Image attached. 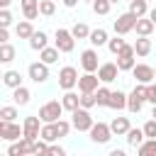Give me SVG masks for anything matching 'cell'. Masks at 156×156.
Instances as JSON below:
<instances>
[{"label":"cell","instance_id":"cell-53","mask_svg":"<svg viewBox=\"0 0 156 156\" xmlns=\"http://www.w3.org/2000/svg\"><path fill=\"white\" fill-rule=\"evenodd\" d=\"M115 2H119V0H110V5H115Z\"/></svg>","mask_w":156,"mask_h":156},{"label":"cell","instance_id":"cell-31","mask_svg":"<svg viewBox=\"0 0 156 156\" xmlns=\"http://www.w3.org/2000/svg\"><path fill=\"white\" fill-rule=\"evenodd\" d=\"M39 139H41V141H46V144H54V141L58 139V136H56V132H54V124H41Z\"/></svg>","mask_w":156,"mask_h":156},{"label":"cell","instance_id":"cell-55","mask_svg":"<svg viewBox=\"0 0 156 156\" xmlns=\"http://www.w3.org/2000/svg\"><path fill=\"white\" fill-rule=\"evenodd\" d=\"M0 83H2V73H0Z\"/></svg>","mask_w":156,"mask_h":156},{"label":"cell","instance_id":"cell-19","mask_svg":"<svg viewBox=\"0 0 156 156\" xmlns=\"http://www.w3.org/2000/svg\"><path fill=\"white\" fill-rule=\"evenodd\" d=\"M88 41H90L93 46H105V44L110 41V37H107V32H105L102 27H98V29H90V37H88Z\"/></svg>","mask_w":156,"mask_h":156},{"label":"cell","instance_id":"cell-45","mask_svg":"<svg viewBox=\"0 0 156 156\" xmlns=\"http://www.w3.org/2000/svg\"><path fill=\"white\" fill-rule=\"evenodd\" d=\"M146 100H149L151 105H156V83L146 85Z\"/></svg>","mask_w":156,"mask_h":156},{"label":"cell","instance_id":"cell-6","mask_svg":"<svg viewBox=\"0 0 156 156\" xmlns=\"http://www.w3.org/2000/svg\"><path fill=\"white\" fill-rule=\"evenodd\" d=\"M134 46L132 44H124V49L117 54V68L119 71H132L134 66H136V61H134Z\"/></svg>","mask_w":156,"mask_h":156},{"label":"cell","instance_id":"cell-15","mask_svg":"<svg viewBox=\"0 0 156 156\" xmlns=\"http://www.w3.org/2000/svg\"><path fill=\"white\" fill-rule=\"evenodd\" d=\"M110 129H112V134H117V136L127 134V132L132 129V124H129V117H115V119L110 122Z\"/></svg>","mask_w":156,"mask_h":156},{"label":"cell","instance_id":"cell-39","mask_svg":"<svg viewBox=\"0 0 156 156\" xmlns=\"http://www.w3.org/2000/svg\"><path fill=\"white\" fill-rule=\"evenodd\" d=\"M80 107H83V110L95 107V93H83V95H80Z\"/></svg>","mask_w":156,"mask_h":156},{"label":"cell","instance_id":"cell-48","mask_svg":"<svg viewBox=\"0 0 156 156\" xmlns=\"http://www.w3.org/2000/svg\"><path fill=\"white\" fill-rule=\"evenodd\" d=\"M146 17H149V20H151V22H154V27H156V7H151V10H149V15H146Z\"/></svg>","mask_w":156,"mask_h":156},{"label":"cell","instance_id":"cell-7","mask_svg":"<svg viewBox=\"0 0 156 156\" xmlns=\"http://www.w3.org/2000/svg\"><path fill=\"white\" fill-rule=\"evenodd\" d=\"M134 24H136V17L132 15V12H122L117 20H115V34L117 37H122V34H127V32H132L134 29Z\"/></svg>","mask_w":156,"mask_h":156},{"label":"cell","instance_id":"cell-27","mask_svg":"<svg viewBox=\"0 0 156 156\" xmlns=\"http://www.w3.org/2000/svg\"><path fill=\"white\" fill-rule=\"evenodd\" d=\"M29 98H32V93H29V88H24V85H20V88L12 90V100H15V105H27Z\"/></svg>","mask_w":156,"mask_h":156},{"label":"cell","instance_id":"cell-57","mask_svg":"<svg viewBox=\"0 0 156 156\" xmlns=\"http://www.w3.org/2000/svg\"><path fill=\"white\" fill-rule=\"evenodd\" d=\"M127 2H132V0H127Z\"/></svg>","mask_w":156,"mask_h":156},{"label":"cell","instance_id":"cell-52","mask_svg":"<svg viewBox=\"0 0 156 156\" xmlns=\"http://www.w3.org/2000/svg\"><path fill=\"white\" fill-rule=\"evenodd\" d=\"M151 117H154V119H156V105H154V112H151Z\"/></svg>","mask_w":156,"mask_h":156},{"label":"cell","instance_id":"cell-34","mask_svg":"<svg viewBox=\"0 0 156 156\" xmlns=\"http://www.w3.org/2000/svg\"><path fill=\"white\" fill-rule=\"evenodd\" d=\"M0 119H5V122H15V119H17V107H15V105H5V107H0Z\"/></svg>","mask_w":156,"mask_h":156},{"label":"cell","instance_id":"cell-29","mask_svg":"<svg viewBox=\"0 0 156 156\" xmlns=\"http://www.w3.org/2000/svg\"><path fill=\"white\" fill-rule=\"evenodd\" d=\"M15 56H17V49L12 44H0V63H10L15 61Z\"/></svg>","mask_w":156,"mask_h":156},{"label":"cell","instance_id":"cell-25","mask_svg":"<svg viewBox=\"0 0 156 156\" xmlns=\"http://www.w3.org/2000/svg\"><path fill=\"white\" fill-rule=\"evenodd\" d=\"M2 83L7 85V88H20L22 85V76H20V71H5L2 73Z\"/></svg>","mask_w":156,"mask_h":156},{"label":"cell","instance_id":"cell-10","mask_svg":"<svg viewBox=\"0 0 156 156\" xmlns=\"http://www.w3.org/2000/svg\"><path fill=\"white\" fill-rule=\"evenodd\" d=\"M80 66H83L85 73H95V71L100 68V63H98V51H95V49H85V51L80 54Z\"/></svg>","mask_w":156,"mask_h":156},{"label":"cell","instance_id":"cell-40","mask_svg":"<svg viewBox=\"0 0 156 156\" xmlns=\"http://www.w3.org/2000/svg\"><path fill=\"white\" fill-rule=\"evenodd\" d=\"M46 154H49V144L41 141V139H37V141H34V151H32V156H46Z\"/></svg>","mask_w":156,"mask_h":156},{"label":"cell","instance_id":"cell-51","mask_svg":"<svg viewBox=\"0 0 156 156\" xmlns=\"http://www.w3.org/2000/svg\"><path fill=\"white\" fill-rule=\"evenodd\" d=\"M5 124H7V122H5V119H0V134H2V129H5Z\"/></svg>","mask_w":156,"mask_h":156},{"label":"cell","instance_id":"cell-9","mask_svg":"<svg viewBox=\"0 0 156 156\" xmlns=\"http://www.w3.org/2000/svg\"><path fill=\"white\" fill-rule=\"evenodd\" d=\"M132 76H134L136 83H141V85H151V83H154V68L146 66V63H136V66L132 68Z\"/></svg>","mask_w":156,"mask_h":156},{"label":"cell","instance_id":"cell-41","mask_svg":"<svg viewBox=\"0 0 156 156\" xmlns=\"http://www.w3.org/2000/svg\"><path fill=\"white\" fill-rule=\"evenodd\" d=\"M129 95H132V98H136V100H141V102H144V100H146V85H141V83H136V85H134V90H132V93H129Z\"/></svg>","mask_w":156,"mask_h":156},{"label":"cell","instance_id":"cell-3","mask_svg":"<svg viewBox=\"0 0 156 156\" xmlns=\"http://www.w3.org/2000/svg\"><path fill=\"white\" fill-rule=\"evenodd\" d=\"M71 124H73V129H78V132H90V127L95 124L93 122V117H90V110H83V107H78L76 112H71Z\"/></svg>","mask_w":156,"mask_h":156},{"label":"cell","instance_id":"cell-12","mask_svg":"<svg viewBox=\"0 0 156 156\" xmlns=\"http://www.w3.org/2000/svg\"><path fill=\"white\" fill-rule=\"evenodd\" d=\"M98 83H100V78H98L95 73H85V76H80V78H78V90H80V95H83V93H95V90L100 88Z\"/></svg>","mask_w":156,"mask_h":156},{"label":"cell","instance_id":"cell-38","mask_svg":"<svg viewBox=\"0 0 156 156\" xmlns=\"http://www.w3.org/2000/svg\"><path fill=\"white\" fill-rule=\"evenodd\" d=\"M124 44H127L124 39H119V37H115V39H110V41H107V49H110V51H112V54L117 56V54H119V51L124 49Z\"/></svg>","mask_w":156,"mask_h":156},{"label":"cell","instance_id":"cell-14","mask_svg":"<svg viewBox=\"0 0 156 156\" xmlns=\"http://www.w3.org/2000/svg\"><path fill=\"white\" fill-rule=\"evenodd\" d=\"M20 136H22V127L17 122H7L5 129H2V134H0V139H5V141H17Z\"/></svg>","mask_w":156,"mask_h":156},{"label":"cell","instance_id":"cell-59","mask_svg":"<svg viewBox=\"0 0 156 156\" xmlns=\"http://www.w3.org/2000/svg\"><path fill=\"white\" fill-rule=\"evenodd\" d=\"M154 141H156V139H154Z\"/></svg>","mask_w":156,"mask_h":156},{"label":"cell","instance_id":"cell-47","mask_svg":"<svg viewBox=\"0 0 156 156\" xmlns=\"http://www.w3.org/2000/svg\"><path fill=\"white\" fill-rule=\"evenodd\" d=\"M107 156H127V151H124V149H112Z\"/></svg>","mask_w":156,"mask_h":156},{"label":"cell","instance_id":"cell-2","mask_svg":"<svg viewBox=\"0 0 156 156\" xmlns=\"http://www.w3.org/2000/svg\"><path fill=\"white\" fill-rule=\"evenodd\" d=\"M78 71L73 68V66H63L61 71H58V88H63L66 93L68 90H73L76 85H78Z\"/></svg>","mask_w":156,"mask_h":156},{"label":"cell","instance_id":"cell-30","mask_svg":"<svg viewBox=\"0 0 156 156\" xmlns=\"http://www.w3.org/2000/svg\"><path fill=\"white\" fill-rule=\"evenodd\" d=\"M110 93H112V90L105 88V85L98 88V90H95V105H98V107H107V105H110Z\"/></svg>","mask_w":156,"mask_h":156},{"label":"cell","instance_id":"cell-26","mask_svg":"<svg viewBox=\"0 0 156 156\" xmlns=\"http://www.w3.org/2000/svg\"><path fill=\"white\" fill-rule=\"evenodd\" d=\"M134 29H136V34H139V37H149V34L154 32V22H151L149 17H141V20H136Z\"/></svg>","mask_w":156,"mask_h":156},{"label":"cell","instance_id":"cell-43","mask_svg":"<svg viewBox=\"0 0 156 156\" xmlns=\"http://www.w3.org/2000/svg\"><path fill=\"white\" fill-rule=\"evenodd\" d=\"M12 24V15H10V10H0V27H10Z\"/></svg>","mask_w":156,"mask_h":156},{"label":"cell","instance_id":"cell-50","mask_svg":"<svg viewBox=\"0 0 156 156\" xmlns=\"http://www.w3.org/2000/svg\"><path fill=\"white\" fill-rule=\"evenodd\" d=\"M10 2H12V0H0V10H7V7H10Z\"/></svg>","mask_w":156,"mask_h":156},{"label":"cell","instance_id":"cell-46","mask_svg":"<svg viewBox=\"0 0 156 156\" xmlns=\"http://www.w3.org/2000/svg\"><path fill=\"white\" fill-rule=\"evenodd\" d=\"M0 44H10V32L5 27H0Z\"/></svg>","mask_w":156,"mask_h":156},{"label":"cell","instance_id":"cell-1","mask_svg":"<svg viewBox=\"0 0 156 156\" xmlns=\"http://www.w3.org/2000/svg\"><path fill=\"white\" fill-rule=\"evenodd\" d=\"M61 115H63V105L58 100H49V102H44L39 107V115L37 117L41 119V124H54V122L61 119Z\"/></svg>","mask_w":156,"mask_h":156},{"label":"cell","instance_id":"cell-60","mask_svg":"<svg viewBox=\"0 0 156 156\" xmlns=\"http://www.w3.org/2000/svg\"><path fill=\"white\" fill-rule=\"evenodd\" d=\"M54 2H56V0H54Z\"/></svg>","mask_w":156,"mask_h":156},{"label":"cell","instance_id":"cell-20","mask_svg":"<svg viewBox=\"0 0 156 156\" xmlns=\"http://www.w3.org/2000/svg\"><path fill=\"white\" fill-rule=\"evenodd\" d=\"M29 46L34 49V51H41V49H46L49 46V37H46V32H34L32 34V39H29Z\"/></svg>","mask_w":156,"mask_h":156},{"label":"cell","instance_id":"cell-49","mask_svg":"<svg viewBox=\"0 0 156 156\" xmlns=\"http://www.w3.org/2000/svg\"><path fill=\"white\" fill-rule=\"evenodd\" d=\"M61 2H63L66 7H76V5H78V0H61Z\"/></svg>","mask_w":156,"mask_h":156},{"label":"cell","instance_id":"cell-42","mask_svg":"<svg viewBox=\"0 0 156 156\" xmlns=\"http://www.w3.org/2000/svg\"><path fill=\"white\" fill-rule=\"evenodd\" d=\"M144 136H149V139H156V119H149L144 127Z\"/></svg>","mask_w":156,"mask_h":156},{"label":"cell","instance_id":"cell-13","mask_svg":"<svg viewBox=\"0 0 156 156\" xmlns=\"http://www.w3.org/2000/svg\"><path fill=\"white\" fill-rule=\"evenodd\" d=\"M117 73H119L117 63H100V68H98L100 83H112V80H117Z\"/></svg>","mask_w":156,"mask_h":156},{"label":"cell","instance_id":"cell-8","mask_svg":"<svg viewBox=\"0 0 156 156\" xmlns=\"http://www.w3.org/2000/svg\"><path fill=\"white\" fill-rule=\"evenodd\" d=\"M90 139H93L95 144H107V141L112 139V129H110V124H105V122H95V124L90 127Z\"/></svg>","mask_w":156,"mask_h":156},{"label":"cell","instance_id":"cell-54","mask_svg":"<svg viewBox=\"0 0 156 156\" xmlns=\"http://www.w3.org/2000/svg\"><path fill=\"white\" fill-rule=\"evenodd\" d=\"M154 80H156V68H154Z\"/></svg>","mask_w":156,"mask_h":156},{"label":"cell","instance_id":"cell-16","mask_svg":"<svg viewBox=\"0 0 156 156\" xmlns=\"http://www.w3.org/2000/svg\"><path fill=\"white\" fill-rule=\"evenodd\" d=\"M22 12H24V20L32 22L39 17V0H22Z\"/></svg>","mask_w":156,"mask_h":156},{"label":"cell","instance_id":"cell-56","mask_svg":"<svg viewBox=\"0 0 156 156\" xmlns=\"http://www.w3.org/2000/svg\"><path fill=\"white\" fill-rule=\"evenodd\" d=\"M0 156H7V154H0Z\"/></svg>","mask_w":156,"mask_h":156},{"label":"cell","instance_id":"cell-58","mask_svg":"<svg viewBox=\"0 0 156 156\" xmlns=\"http://www.w3.org/2000/svg\"><path fill=\"white\" fill-rule=\"evenodd\" d=\"M88 2H93V0H88Z\"/></svg>","mask_w":156,"mask_h":156},{"label":"cell","instance_id":"cell-18","mask_svg":"<svg viewBox=\"0 0 156 156\" xmlns=\"http://www.w3.org/2000/svg\"><path fill=\"white\" fill-rule=\"evenodd\" d=\"M127 12H132L136 20H141V17H146V15H149V2H146V0H132Z\"/></svg>","mask_w":156,"mask_h":156},{"label":"cell","instance_id":"cell-23","mask_svg":"<svg viewBox=\"0 0 156 156\" xmlns=\"http://www.w3.org/2000/svg\"><path fill=\"white\" fill-rule=\"evenodd\" d=\"M132 46H134V54L136 56H149L151 54V39L149 37H139Z\"/></svg>","mask_w":156,"mask_h":156},{"label":"cell","instance_id":"cell-21","mask_svg":"<svg viewBox=\"0 0 156 156\" xmlns=\"http://www.w3.org/2000/svg\"><path fill=\"white\" fill-rule=\"evenodd\" d=\"M58 54H61V51H58L56 46H46V49H41V51H39V61H41V63H46V66H51V63H56V61H58Z\"/></svg>","mask_w":156,"mask_h":156},{"label":"cell","instance_id":"cell-17","mask_svg":"<svg viewBox=\"0 0 156 156\" xmlns=\"http://www.w3.org/2000/svg\"><path fill=\"white\" fill-rule=\"evenodd\" d=\"M61 105H63V110H68V112H76V110L80 107V98H78L73 90H68V93H63V98H61Z\"/></svg>","mask_w":156,"mask_h":156},{"label":"cell","instance_id":"cell-37","mask_svg":"<svg viewBox=\"0 0 156 156\" xmlns=\"http://www.w3.org/2000/svg\"><path fill=\"white\" fill-rule=\"evenodd\" d=\"M110 0H93V12L95 15H107L110 12Z\"/></svg>","mask_w":156,"mask_h":156},{"label":"cell","instance_id":"cell-11","mask_svg":"<svg viewBox=\"0 0 156 156\" xmlns=\"http://www.w3.org/2000/svg\"><path fill=\"white\" fill-rule=\"evenodd\" d=\"M27 73H29V78H32L34 83H44V80L49 78V66L41 63V61H34V63H29Z\"/></svg>","mask_w":156,"mask_h":156},{"label":"cell","instance_id":"cell-44","mask_svg":"<svg viewBox=\"0 0 156 156\" xmlns=\"http://www.w3.org/2000/svg\"><path fill=\"white\" fill-rule=\"evenodd\" d=\"M46 156H66V149L63 146H56V144H49V154Z\"/></svg>","mask_w":156,"mask_h":156},{"label":"cell","instance_id":"cell-35","mask_svg":"<svg viewBox=\"0 0 156 156\" xmlns=\"http://www.w3.org/2000/svg\"><path fill=\"white\" fill-rule=\"evenodd\" d=\"M71 122H66V119H58V122H54V132H56V136L61 139V136H68V132H71Z\"/></svg>","mask_w":156,"mask_h":156},{"label":"cell","instance_id":"cell-22","mask_svg":"<svg viewBox=\"0 0 156 156\" xmlns=\"http://www.w3.org/2000/svg\"><path fill=\"white\" fill-rule=\"evenodd\" d=\"M107 107H112V110H127V95H124L122 90H112Z\"/></svg>","mask_w":156,"mask_h":156},{"label":"cell","instance_id":"cell-32","mask_svg":"<svg viewBox=\"0 0 156 156\" xmlns=\"http://www.w3.org/2000/svg\"><path fill=\"white\" fill-rule=\"evenodd\" d=\"M136 156H156V141L146 139L141 146H136Z\"/></svg>","mask_w":156,"mask_h":156},{"label":"cell","instance_id":"cell-4","mask_svg":"<svg viewBox=\"0 0 156 156\" xmlns=\"http://www.w3.org/2000/svg\"><path fill=\"white\" fill-rule=\"evenodd\" d=\"M54 46H56L61 54H68V51H73V46H76V39H73L71 29H56Z\"/></svg>","mask_w":156,"mask_h":156},{"label":"cell","instance_id":"cell-5","mask_svg":"<svg viewBox=\"0 0 156 156\" xmlns=\"http://www.w3.org/2000/svg\"><path fill=\"white\" fill-rule=\"evenodd\" d=\"M39 132H41V119L39 117H24L22 122V139H29V141H37L39 139Z\"/></svg>","mask_w":156,"mask_h":156},{"label":"cell","instance_id":"cell-28","mask_svg":"<svg viewBox=\"0 0 156 156\" xmlns=\"http://www.w3.org/2000/svg\"><path fill=\"white\" fill-rule=\"evenodd\" d=\"M124 136H127V144H129V146H141V144H144V129H134V127H132Z\"/></svg>","mask_w":156,"mask_h":156},{"label":"cell","instance_id":"cell-36","mask_svg":"<svg viewBox=\"0 0 156 156\" xmlns=\"http://www.w3.org/2000/svg\"><path fill=\"white\" fill-rule=\"evenodd\" d=\"M54 12H56V2H54V0H39V15L51 17Z\"/></svg>","mask_w":156,"mask_h":156},{"label":"cell","instance_id":"cell-24","mask_svg":"<svg viewBox=\"0 0 156 156\" xmlns=\"http://www.w3.org/2000/svg\"><path fill=\"white\" fill-rule=\"evenodd\" d=\"M37 29L32 27V22H27V20H22V22H17V27H15V34L20 37V39H32V34H34Z\"/></svg>","mask_w":156,"mask_h":156},{"label":"cell","instance_id":"cell-33","mask_svg":"<svg viewBox=\"0 0 156 156\" xmlns=\"http://www.w3.org/2000/svg\"><path fill=\"white\" fill-rule=\"evenodd\" d=\"M71 34H73V39H88V37H90V29H88V24L76 22V24L71 27Z\"/></svg>","mask_w":156,"mask_h":156}]
</instances>
